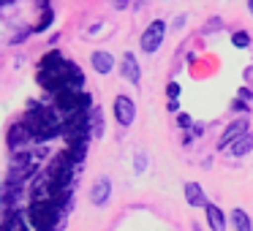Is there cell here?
Returning a JSON list of instances; mask_svg holds the SVG:
<instances>
[{
	"mask_svg": "<svg viewBox=\"0 0 253 231\" xmlns=\"http://www.w3.org/2000/svg\"><path fill=\"white\" fill-rule=\"evenodd\" d=\"M207 212V223H210V231H226V215L218 204H207L204 207Z\"/></svg>",
	"mask_w": 253,
	"mask_h": 231,
	"instance_id": "cell-12",
	"label": "cell"
},
{
	"mask_svg": "<svg viewBox=\"0 0 253 231\" xmlns=\"http://www.w3.org/2000/svg\"><path fill=\"white\" fill-rule=\"evenodd\" d=\"M0 6H3V14H11V8H14V0H0Z\"/></svg>",
	"mask_w": 253,
	"mask_h": 231,
	"instance_id": "cell-19",
	"label": "cell"
},
{
	"mask_svg": "<svg viewBox=\"0 0 253 231\" xmlns=\"http://www.w3.org/2000/svg\"><path fill=\"white\" fill-rule=\"evenodd\" d=\"M231 226H234V231H253V223L251 218H248L245 209H231Z\"/></svg>",
	"mask_w": 253,
	"mask_h": 231,
	"instance_id": "cell-14",
	"label": "cell"
},
{
	"mask_svg": "<svg viewBox=\"0 0 253 231\" xmlns=\"http://www.w3.org/2000/svg\"><path fill=\"white\" fill-rule=\"evenodd\" d=\"M185 201L191 204V207H199V209H204L207 207V196H204V188L199 185V182H188L185 185Z\"/></svg>",
	"mask_w": 253,
	"mask_h": 231,
	"instance_id": "cell-11",
	"label": "cell"
},
{
	"mask_svg": "<svg viewBox=\"0 0 253 231\" xmlns=\"http://www.w3.org/2000/svg\"><path fill=\"white\" fill-rule=\"evenodd\" d=\"M166 95H169V101H177V98H180V84L169 82V84H166Z\"/></svg>",
	"mask_w": 253,
	"mask_h": 231,
	"instance_id": "cell-17",
	"label": "cell"
},
{
	"mask_svg": "<svg viewBox=\"0 0 253 231\" xmlns=\"http://www.w3.org/2000/svg\"><path fill=\"white\" fill-rule=\"evenodd\" d=\"M109 196H112V180L109 177H98L93 182V188H90V204L93 207H104L109 201Z\"/></svg>",
	"mask_w": 253,
	"mask_h": 231,
	"instance_id": "cell-9",
	"label": "cell"
},
{
	"mask_svg": "<svg viewBox=\"0 0 253 231\" xmlns=\"http://www.w3.org/2000/svg\"><path fill=\"white\" fill-rule=\"evenodd\" d=\"M240 98H245V101H253V90H248V87H240Z\"/></svg>",
	"mask_w": 253,
	"mask_h": 231,
	"instance_id": "cell-20",
	"label": "cell"
},
{
	"mask_svg": "<svg viewBox=\"0 0 253 231\" xmlns=\"http://www.w3.org/2000/svg\"><path fill=\"white\" fill-rule=\"evenodd\" d=\"M177 125H180V128H191V117L180 115V117H177Z\"/></svg>",
	"mask_w": 253,
	"mask_h": 231,
	"instance_id": "cell-18",
	"label": "cell"
},
{
	"mask_svg": "<svg viewBox=\"0 0 253 231\" xmlns=\"http://www.w3.org/2000/svg\"><path fill=\"white\" fill-rule=\"evenodd\" d=\"M33 139V133H30V128L25 125V122H11L6 131V144L11 150H25L28 147V142Z\"/></svg>",
	"mask_w": 253,
	"mask_h": 231,
	"instance_id": "cell-6",
	"label": "cell"
},
{
	"mask_svg": "<svg viewBox=\"0 0 253 231\" xmlns=\"http://www.w3.org/2000/svg\"><path fill=\"white\" fill-rule=\"evenodd\" d=\"M36 82L41 87H46L49 93H63V90H82L84 84V77L74 63H68L60 52H46L44 60H41V68H39V77Z\"/></svg>",
	"mask_w": 253,
	"mask_h": 231,
	"instance_id": "cell-1",
	"label": "cell"
},
{
	"mask_svg": "<svg viewBox=\"0 0 253 231\" xmlns=\"http://www.w3.org/2000/svg\"><path fill=\"white\" fill-rule=\"evenodd\" d=\"M120 74H123V79H126V82H131V84L142 82V68H139V60H136V55H133V52H126V55H123Z\"/></svg>",
	"mask_w": 253,
	"mask_h": 231,
	"instance_id": "cell-8",
	"label": "cell"
},
{
	"mask_svg": "<svg viewBox=\"0 0 253 231\" xmlns=\"http://www.w3.org/2000/svg\"><path fill=\"white\" fill-rule=\"evenodd\" d=\"M28 223L30 220H25L22 212H11L3 223V231H28Z\"/></svg>",
	"mask_w": 253,
	"mask_h": 231,
	"instance_id": "cell-15",
	"label": "cell"
},
{
	"mask_svg": "<svg viewBox=\"0 0 253 231\" xmlns=\"http://www.w3.org/2000/svg\"><path fill=\"white\" fill-rule=\"evenodd\" d=\"M90 66H93V71H95V74L106 77V74L115 71V55H112V52L98 49V52H93V55H90Z\"/></svg>",
	"mask_w": 253,
	"mask_h": 231,
	"instance_id": "cell-10",
	"label": "cell"
},
{
	"mask_svg": "<svg viewBox=\"0 0 253 231\" xmlns=\"http://www.w3.org/2000/svg\"><path fill=\"white\" fill-rule=\"evenodd\" d=\"M57 215H60V204L57 201H33L28 209V220L33 231H52L57 226Z\"/></svg>",
	"mask_w": 253,
	"mask_h": 231,
	"instance_id": "cell-3",
	"label": "cell"
},
{
	"mask_svg": "<svg viewBox=\"0 0 253 231\" xmlns=\"http://www.w3.org/2000/svg\"><path fill=\"white\" fill-rule=\"evenodd\" d=\"M112 112H115V120L120 122L123 128H128L133 120H136V104H133L128 95H117V98H115V106H112Z\"/></svg>",
	"mask_w": 253,
	"mask_h": 231,
	"instance_id": "cell-5",
	"label": "cell"
},
{
	"mask_svg": "<svg viewBox=\"0 0 253 231\" xmlns=\"http://www.w3.org/2000/svg\"><path fill=\"white\" fill-rule=\"evenodd\" d=\"M248 11H251V17H253V0H248Z\"/></svg>",
	"mask_w": 253,
	"mask_h": 231,
	"instance_id": "cell-24",
	"label": "cell"
},
{
	"mask_svg": "<svg viewBox=\"0 0 253 231\" xmlns=\"http://www.w3.org/2000/svg\"><path fill=\"white\" fill-rule=\"evenodd\" d=\"M251 150H253V133H242V136L229 147V153L234 155V158H242V155H248Z\"/></svg>",
	"mask_w": 253,
	"mask_h": 231,
	"instance_id": "cell-13",
	"label": "cell"
},
{
	"mask_svg": "<svg viewBox=\"0 0 253 231\" xmlns=\"http://www.w3.org/2000/svg\"><path fill=\"white\" fill-rule=\"evenodd\" d=\"M101 28H104V22H95L93 28H90V36H95V33H98V30H101Z\"/></svg>",
	"mask_w": 253,
	"mask_h": 231,
	"instance_id": "cell-23",
	"label": "cell"
},
{
	"mask_svg": "<svg viewBox=\"0 0 253 231\" xmlns=\"http://www.w3.org/2000/svg\"><path fill=\"white\" fill-rule=\"evenodd\" d=\"M231 44H234L237 49H248V46H251V33H248V30H237V33L231 36Z\"/></svg>",
	"mask_w": 253,
	"mask_h": 231,
	"instance_id": "cell-16",
	"label": "cell"
},
{
	"mask_svg": "<svg viewBox=\"0 0 253 231\" xmlns=\"http://www.w3.org/2000/svg\"><path fill=\"white\" fill-rule=\"evenodd\" d=\"M22 122L30 128L33 139H41V142H49V139L60 136L63 133V117L57 115V109L52 106H30L28 115L22 117Z\"/></svg>",
	"mask_w": 253,
	"mask_h": 231,
	"instance_id": "cell-2",
	"label": "cell"
},
{
	"mask_svg": "<svg viewBox=\"0 0 253 231\" xmlns=\"http://www.w3.org/2000/svg\"><path fill=\"white\" fill-rule=\"evenodd\" d=\"M144 163H147V158H144V153L136 155V171H144Z\"/></svg>",
	"mask_w": 253,
	"mask_h": 231,
	"instance_id": "cell-21",
	"label": "cell"
},
{
	"mask_svg": "<svg viewBox=\"0 0 253 231\" xmlns=\"http://www.w3.org/2000/svg\"><path fill=\"white\" fill-rule=\"evenodd\" d=\"M242 133H248V122H245V120L229 122V125H226V131L220 133V139H218V144H215V147H218V150H229L231 144H234L237 139L242 136Z\"/></svg>",
	"mask_w": 253,
	"mask_h": 231,
	"instance_id": "cell-7",
	"label": "cell"
},
{
	"mask_svg": "<svg viewBox=\"0 0 253 231\" xmlns=\"http://www.w3.org/2000/svg\"><path fill=\"white\" fill-rule=\"evenodd\" d=\"M220 25H223V22H220V19H212V22H210V25H207V33H210V30H215V28H218V30H220Z\"/></svg>",
	"mask_w": 253,
	"mask_h": 231,
	"instance_id": "cell-22",
	"label": "cell"
},
{
	"mask_svg": "<svg viewBox=\"0 0 253 231\" xmlns=\"http://www.w3.org/2000/svg\"><path fill=\"white\" fill-rule=\"evenodd\" d=\"M166 38V22L164 19H153V22L144 28L142 38H139V46H142V52H147V55H155V52L161 49V44H164Z\"/></svg>",
	"mask_w": 253,
	"mask_h": 231,
	"instance_id": "cell-4",
	"label": "cell"
}]
</instances>
